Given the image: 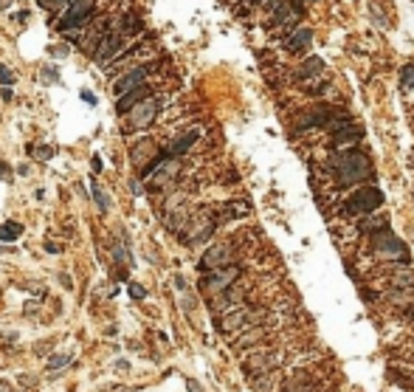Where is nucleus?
I'll return each instance as SVG.
<instances>
[{
	"instance_id": "nucleus-1",
	"label": "nucleus",
	"mask_w": 414,
	"mask_h": 392,
	"mask_svg": "<svg viewBox=\"0 0 414 392\" xmlns=\"http://www.w3.org/2000/svg\"><path fill=\"white\" fill-rule=\"evenodd\" d=\"M330 166L336 169L338 183H344V186L361 183L372 175V161L366 153H349V150H344V153L330 158Z\"/></svg>"
},
{
	"instance_id": "nucleus-2",
	"label": "nucleus",
	"mask_w": 414,
	"mask_h": 392,
	"mask_svg": "<svg viewBox=\"0 0 414 392\" xmlns=\"http://www.w3.org/2000/svg\"><path fill=\"white\" fill-rule=\"evenodd\" d=\"M372 248H375L380 257H386V260H392V262H409V248H406V243L389 226L372 235Z\"/></svg>"
},
{
	"instance_id": "nucleus-3",
	"label": "nucleus",
	"mask_w": 414,
	"mask_h": 392,
	"mask_svg": "<svg viewBox=\"0 0 414 392\" xmlns=\"http://www.w3.org/2000/svg\"><path fill=\"white\" fill-rule=\"evenodd\" d=\"M383 206V192L378 186H361L358 192H352L349 198H346V215H372V212H378Z\"/></svg>"
},
{
	"instance_id": "nucleus-4",
	"label": "nucleus",
	"mask_w": 414,
	"mask_h": 392,
	"mask_svg": "<svg viewBox=\"0 0 414 392\" xmlns=\"http://www.w3.org/2000/svg\"><path fill=\"white\" fill-rule=\"evenodd\" d=\"M178 172H181V161L172 156H161L155 161V164L147 169V186L149 189H164V186H169V183L178 178Z\"/></svg>"
},
{
	"instance_id": "nucleus-5",
	"label": "nucleus",
	"mask_w": 414,
	"mask_h": 392,
	"mask_svg": "<svg viewBox=\"0 0 414 392\" xmlns=\"http://www.w3.org/2000/svg\"><path fill=\"white\" fill-rule=\"evenodd\" d=\"M90 14H93V0H70V6L65 9V14L60 17L62 31H73V28L87 26Z\"/></svg>"
},
{
	"instance_id": "nucleus-6",
	"label": "nucleus",
	"mask_w": 414,
	"mask_h": 392,
	"mask_svg": "<svg viewBox=\"0 0 414 392\" xmlns=\"http://www.w3.org/2000/svg\"><path fill=\"white\" fill-rule=\"evenodd\" d=\"M237 279H240V268L237 265H225V268L208 271V277L203 279V291L206 294H225Z\"/></svg>"
},
{
	"instance_id": "nucleus-7",
	"label": "nucleus",
	"mask_w": 414,
	"mask_h": 392,
	"mask_svg": "<svg viewBox=\"0 0 414 392\" xmlns=\"http://www.w3.org/2000/svg\"><path fill=\"white\" fill-rule=\"evenodd\" d=\"M127 40H130V34H124L121 28L110 31V34L102 40V45L96 48V54H93L96 62H99V65H107L110 60H116V57L121 54V48H124V43H127Z\"/></svg>"
},
{
	"instance_id": "nucleus-8",
	"label": "nucleus",
	"mask_w": 414,
	"mask_h": 392,
	"mask_svg": "<svg viewBox=\"0 0 414 392\" xmlns=\"http://www.w3.org/2000/svg\"><path fill=\"white\" fill-rule=\"evenodd\" d=\"M158 116V99H144V102H138L133 110H130V127L133 130H147L149 124L155 122Z\"/></svg>"
},
{
	"instance_id": "nucleus-9",
	"label": "nucleus",
	"mask_w": 414,
	"mask_h": 392,
	"mask_svg": "<svg viewBox=\"0 0 414 392\" xmlns=\"http://www.w3.org/2000/svg\"><path fill=\"white\" fill-rule=\"evenodd\" d=\"M234 260V251L231 245H211L206 254H203V260H200V271H217V268H225V265H231Z\"/></svg>"
},
{
	"instance_id": "nucleus-10",
	"label": "nucleus",
	"mask_w": 414,
	"mask_h": 392,
	"mask_svg": "<svg viewBox=\"0 0 414 392\" xmlns=\"http://www.w3.org/2000/svg\"><path fill=\"white\" fill-rule=\"evenodd\" d=\"M363 139V130L358 127V124H344V127H338L336 133H333V150H349V147H355L358 141Z\"/></svg>"
},
{
	"instance_id": "nucleus-11",
	"label": "nucleus",
	"mask_w": 414,
	"mask_h": 392,
	"mask_svg": "<svg viewBox=\"0 0 414 392\" xmlns=\"http://www.w3.org/2000/svg\"><path fill=\"white\" fill-rule=\"evenodd\" d=\"M144 79H147V68H133L130 74H124L121 79L113 82V93H116V96L130 93V90H136V87L144 85Z\"/></svg>"
},
{
	"instance_id": "nucleus-12",
	"label": "nucleus",
	"mask_w": 414,
	"mask_h": 392,
	"mask_svg": "<svg viewBox=\"0 0 414 392\" xmlns=\"http://www.w3.org/2000/svg\"><path fill=\"white\" fill-rule=\"evenodd\" d=\"M248 322H257L248 311H231V314H225V316L217 319V327L223 333H231V330H240L242 324H248Z\"/></svg>"
},
{
	"instance_id": "nucleus-13",
	"label": "nucleus",
	"mask_w": 414,
	"mask_h": 392,
	"mask_svg": "<svg viewBox=\"0 0 414 392\" xmlns=\"http://www.w3.org/2000/svg\"><path fill=\"white\" fill-rule=\"evenodd\" d=\"M310 43H313V31L310 28H296L293 34L287 37L285 48H287V54H304L307 48H310Z\"/></svg>"
},
{
	"instance_id": "nucleus-14",
	"label": "nucleus",
	"mask_w": 414,
	"mask_h": 392,
	"mask_svg": "<svg viewBox=\"0 0 414 392\" xmlns=\"http://www.w3.org/2000/svg\"><path fill=\"white\" fill-rule=\"evenodd\" d=\"M200 139V130L198 127H192V130H186V133H181V136H178V139L172 141V144H169V150H166V156H172V158H181L183 153H186V150L192 147V144H195V141Z\"/></svg>"
},
{
	"instance_id": "nucleus-15",
	"label": "nucleus",
	"mask_w": 414,
	"mask_h": 392,
	"mask_svg": "<svg viewBox=\"0 0 414 392\" xmlns=\"http://www.w3.org/2000/svg\"><path fill=\"white\" fill-rule=\"evenodd\" d=\"M147 96H149V87H147V85L136 87V90H130V93L119 96V102H116V110H119L121 116H124V113H130V110H133V107H136L138 102H144Z\"/></svg>"
},
{
	"instance_id": "nucleus-16",
	"label": "nucleus",
	"mask_w": 414,
	"mask_h": 392,
	"mask_svg": "<svg viewBox=\"0 0 414 392\" xmlns=\"http://www.w3.org/2000/svg\"><path fill=\"white\" fill-rule=\"evenodd\" d=\"M211 232H214V226H211V218L203 212V215H200V218L192 223V232L183 237V240H186V243H200V240H206Z\"/></svg>"
},
{
	"instance_id": "nucleus-17",
	"label": "nucleus",
	"mask_w": 414,
	"mask_h": 392,
	"mask_svg": "<svg viewBox=\"0 0 414 392\" xmlns=\"http://www.w3.org/2000/svg\"><path fill=\"white\" fill-rule=\"evenodd\" d=\"M392 285L395 288H414V268L412 265H409V262H400V265H395V268H392Z\"/></svg>"
},
{
	"instance_id": "nucleus-18",
	"label": "nucleus",
	"mask_w": 414,
	"mask_h": 392,
	"mask_svg": "<svg viewBox=\"0 0 414 392\" xmlns=\"http://www.w3.org/2000/svg\"><path fill=\"white\" fill-rule=\"evenodd\" d=\"M321 74H324V60L321 57H307L299 65V79H304V82H310V79L321 77Z\"/></svg>"
},
{
	"instance_id": "nucleus-19",
	"label": "nucleus",
	"mask_w": 414,
	"mask_h": 392,
	"mask_svg": "<svg viewBox=\"0 0 414 392\" xmlns=\"http://www.w3.org/2000/svg\"><path fill=\"white\" fill-rule=\"evenodd\" d=\"M389 226V218L386 215H375V212H372V215H363V220H361V232L363 235H375V232H380V229H386Z\"/></svg>"
},
{
	"instance_id": "nucleus-20",
	"label": "nucleus",
	"mask_w": 414,
	"mask_h": 392,
	"mask_svg": "<svg viewBox=\"0 0 414 392\" xmlns=\"http://www.w3.org/2000/svg\"><path fill=\"white\" fill-rule=\"evenodd\" d=\"M130 156H133V164L136 166H144L147 164V156H155V144H152V141H141V144L133 147Z\"/></svg>"
},
{
	"instance_id": "nucleus-21",
	"label": "nucleus",
	"mask_w": 414,
	"mask_h": 392,
	"mask_svg": "<svg viewBox=\"0 0 414 392\" xmlns=\"http://www.w3.org/2000/svg\"><path fill=\"white\" fill-rule=\"evenodd\" d=\"M20 235H23V226H20V223H14V220L0 223V240H3V243H11V240H17Z\"/></svg>"
},
{
	"instance_id": "nucleus-22",
	"label": "nucleus",
	"mask_w": 414,
	"mask_h": 392,
	"mask_svg": "<svg viewBox=\"0 0 414 392\" xmlns=\"http://www.w3.org/2000/svg\"><path fill=\"white\" fill-rule=\"evenodd\" d=\"M90 192H93V201H96V206H99V209H102V212L110 209V198H107V192L102 189V183L93 181V183H90Z\"/></svg>"
},
{
	"instance_id": "nucleus-23",
	"label": "nucleus",
	"mask_w": 414,
	"mask_h": 392,
	"mask_svg": "<svg viewBox=\"0 0 414 392\" xmlns=\"http://www.w3.org/2000/svg\"><path fill=\"white\" fill-rule=\"evenodd\" d=\"M68 364H70V358L65 356V353H62V356L57 353V356L48 358V364H45V367H48V370H60V367H68Z\"/></svg>"
},
{
	"instance_id": "nucleus-24",
	"label": "nucleus",
	"mask_w": 414,
	"mask_h": 392,
	"mask_svg": "<svg viewBox=\"0 0 414 392\" xmlns=\"http://www.w3.org/2000/svg\"><path fill=\"white\" fill-rule=\"evenodd\" d=\"M127 291H130V297L133 299H144L147 297V288L138 285V282H127Z\"/></svg>"
},
{
	"instance_id": "nucleus-25",
	"label": "nucleus",
	"mask_w": 414,
	"mask_h": 392,
	"mask_svg": "<svg viewBox=\"0 0 414 392\" xmlns=\"http://www.w3.org/2000/svg\"><path fill=\"white\" fill-rule=\"evenodd\" d=\"M400 79H403V90H409V85H414V65H406Z\"/></svg>"
},
{
	"instance_id": "nucleus-26",
	"label": "nucleus",
	"mask_w": 414,
	"mask_h": 392,
	"mask_svg": "<svg viewBox=\"0 0 414 392\" xmlns=\"http://www.w3.org/2000/svg\"><path fill=\"white\" fill-rule=\"evenodd\" d=\"M11 82H14V71L0 65V85H11Z\"/></svg>"
},
{
	"instance_id": "nucleus-27",
	"label": "nucleus",
	"mask_w": 414,
	"mask_h": 392,
	"mask_svg": "<svg viewBox=\"0 0 414 392\" xmlns=\"http://www.w3.org/2000/svg\"><path fill=\"white\" fill-rule=\"evenodd\" d=\"M45 9H51V11H57V9H62V6H70V0H40Z\"/></svg>"
},
{
	"instance_id": "nucleus-28",
	"label": "nucleus",
	"mask_w": 414,
	"mask_h": 392,
	"mask_svg": "<svg viewBox=\"0 0 414 392\" xmlns=\"http://www.w3.org/2000/svg\"><path fill=\"white\" fill-rule=\"evenodd\" d=\"M285 3H287V0H265L262 6H265V11H271V14H274V11H276V9H282Z\"/></svg>"
},
{
	"instance_id": "nucleus-29",
	"label": "nucleus",
	"mask_w": 414,
	"mask_h": 392,
	"mask_svg": "<svg viewBox=\"0 0 414 392\" xmlns=\"http://www.w3.org/2000/svg\"><path fill=\"white\" fill-rule=\"evenodd\" d=\"M37 156L43 158V161H48V158L54 156V147H40V150H37Z\"/></svg>"
},
{
	"instance_id": "nucleus-30",
	"label": "nucleus",
	"mask_w": 414,
	"mask_h": 392,
	"mask_svg": "<svg viewBox=\"0 0 414 392\" xmlns=\"http://www.w3.org/2000/svg\"><path fill=\"white\" fill-rule=\"evenodd\" d=\"M0 96H3V102H11V96H14V93H11V87H9V85H3Z\"/></svg>"
},
{
	"instance_id": "nucleus-31",
	"label": "nucleus",
	"mask_w": 414,
	"mask_h": 392,
	"mask_svg": "<svg viewBox=\"0 0 414 392\" xmlns=\"http://www.w3.org/2000/svg\"><path fill=\"white\" fill-rule=\"evenodd\" d=\"M45 248H48V251H51V254H60V251H62V245H57V243H48V245H45Z\"/></svg>"
},
{
	"instance_id": "nucleus-32",
	"label": "nucleus",
	"mask_w": 414,
	"mask_h": 392,
	"mask_svg": "<svg viewBox=\"0 0 414 392\" xmlns=\"http://www.w3.org/2000/svg\"><path fill=\"white\" fill-rule=\"evenodd\" d=\"M82 99H85L87 105H96V96L93 93H82Z\"/></svg>"
},
{
	"instance_id": "nucleus-33",
	"label": "nucleus",
	"mask_w": 414,
	"mask_h": 392,
	"mask_svg": "<svg viewBox=\"0 0 414 392\" xmlns=\"http://www.w3.org/2000/svg\"><path fill=\"white\" fill-rule=\"evenodd\" d=\"M0 175H6V178H9V166H6V164H0Z\"/></svg>"
},
{
	"instance_id": "nucleus-34",
	"label": "nucleus",
	"mask_w": 414,
	"mask_h": 392,
	"mask_svg": "<svg viewBox=\"0 0 414 392\" xmlns=\"http://www.w3.org/2000/svg\"><path fill=\"white\" fill-rule=\"evenodd\" d=\"M304 3H316V0H304Z\"/></svg>"
}]
</instances>
